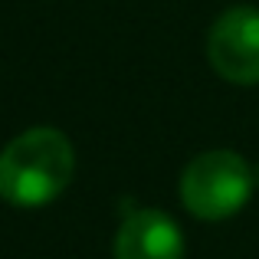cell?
I'll list each match as a JSON object with an SVG mask.
<instances>
[{
  "label": "cell",
  "mask_w": 259,
  "mask_h": 259,
  "mask_svg": "<svg viewBox=\"0 0 259 259\" xmlns=\"http://www.w3.org/2000/svg\"><path fill=\"white\" fill-rule=\"evenodd\" d=\"M253 174H256V187H259V161L253 164Z\"/></svg>",
  "instance_id": "cell-5"
},
{
  "label": "cell",
  "mask_w": 259,
  "mask_h": 259,
  "mask_svg": "<svg viewBox=\"0 0 259 259\" xmlns=\"http://www.w3.org/2000/svg\"><path fill=\"white\" fill-rule=\"evenodd\" d=\"M253 161L236 148L197 151L177 174V203L197 223H227L256 197Z\"/></svg>",
  "instance_id": "cell-2"
},
{
  "label": "cell",
  "mask_w": 259,
  "mask_h": 259,
  "mask_svg": "<svg viewBox=\"0 0 259 259\" xmlns=\"http://www.w3.org/2000/svg\"><path fill=\"white\" fill-rule=\"evenodd\" d=\"M207 63L223 82L259 85V7H227L207 30Z\"/></svg>",
  "instance_id": "cell-3"
},
{
  "label": "cell",
  "mask_w": 259,
  "mask_h": 259,
  "mask_svg": "<svg viewBox=\"0 0 259 259\" xmlns=\"http://www.w3.org/2000/svg\"><path fill=\"white\" fill-rule=\"evenodd\" d=\"M79 151L56 125H33L0 148V200L13 210H43L72 187Z\"/></svg>",
  "instance_id": "cell-1"
},
{
  "label": "cell",
  "mask_w": 259,
  "mask_h": 259,
  "mask_svg": "<svg viewBox=\"0 0 259 259\" xmlns=\"http://www.w3.org/2000/svg\"><path fill=\"white\" fill-rule=\"evenodd\" d=\"M112 259H187V233L161 207H132L118 220Z\"/></svg>",
  "instance_id": "cell-4"
}]
</instances>
